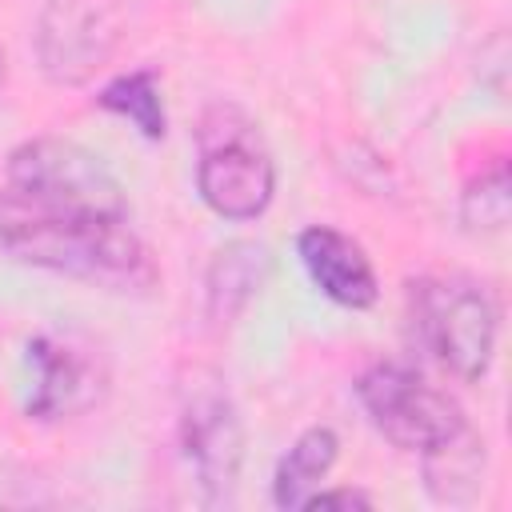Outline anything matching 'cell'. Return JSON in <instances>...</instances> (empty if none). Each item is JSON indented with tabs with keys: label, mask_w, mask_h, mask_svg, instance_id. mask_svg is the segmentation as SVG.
<instances>
[{
	"label": "cell",
	"mask_w": 512,
	"mask_h": 512,
	"mask_svg": "<svg viewBox=\"0 0 512 512\" xmlns=\"http://www.w3.org/2000/svg\"><path fill=\"white\" fill-rule=\"evenodd\" d=\"M0 256L116 292H140L156 276L128 216H68L32 204L20 192L0 196Z\"/></svg>",
	"instance_id": "1"
},
{
	"label": "cell",
	"mask_w": 512,
	"mask_h": 512,
	"mask_svg": "<svg viewBox=\"0 0 512 512\" xmlns=\"http://www.w3.org/2000/svg\"><path fill=\"white\" fill-rule=\"evenodd\" d=\"M412 328L428 356L456 380H480L496 352L500 308L492 292L464 276H428L408 288Z\"/></svg>",
	"instance_id": "2"
},
{
	"label": "cell",
	"mask_w": 512,
	"mask_h": 512,
	"mask_svg": "<svg viewBox=\"0 0 512 512\" xmlns=\"http://www.w3.org/2000/svg\"><path fill=\"white\" fill-rule=\"evenodd\" d=\"M8 184L24 200L68 216H128V200L108 164L76 140L36 136L8 156Z\"/></svg>",
	"instance_id": "3"
},
{
	"label": "cell",
	"mask_w": 512,
	"mask_h": 512,
	"mask_svg": "<svg viewBox=\"0 0 512 512\" xmlns=\"http://www.w3.org/2000/svg\"><path fill=\"white\" fill-rule=\"evenodd\" d=\"M356 396L376 432L404 452L428 456L468 428L460 404L404 364L364 368L356 380Z\"/></svg>",
	"instance_id": "4"
},
{
	"label": "cell",
	"mask_w": 512,
	"mask_h": 512,
	"mask_svg": "<svg viewBox=\"0 0 512 512\" xmlns=\"http://www.w3.org/2000/svg\"><path fill=\"white\" fill-rule=\"evenodd\" d=\"M196 188H200V200L224 220L264 216V208L276 196V168L248 120L224 124V128H212V124L204 128Z\"/></svg>",
	"instance_id": "5"
},
{
	"label": "cell",
	"mask_w": 512,
	"mask_h": 512,
	"mask_svg": "<svg viewBox=\"0 0 512 512\" xmlns=\"http://www.w3.org/2000/svg\"><path fill=\"white\" fill-rule=\"evenodd\" d=\"M124 32L116 0H44L36 16V60L52 84H84L116 52Z\"/></svg>",
	"instance_id": "6"
},
{
	"label": "cell",
	"mask_w": 512,
	"mask_h": 512,
	"mask_svg": "<svg viewBox=\"0 0 512 512\" xmlns=\"http://www.w3.org/2000/svg\"><path fill=\"white\" fill-rule=\"evenodd\" d=\"M180 452L208 504L232 496L244 456V428L220 380H196L180 400Z\"/></svg>",
	"instance_id": "7"
},
{
	"label": "cell",
	"mask_w": 512,
	"mask_h": 512,
	"mask_svg": "<svg viewBox=\"0 0 512 512\" xmlns=\"http://www.w3.org/2000/svg\"><path fill=\"white\" fill-rule=\"evenodd\" d=\"M28 364H32V396H28L32 420L80 416L104 392L100 360L92 356V348H80L72 336H56V332L32 336Z\"/></svg>",
	"instance_id": "8"
},
{
	"label": "cell",
	"mask_w": 512,
	"mask_h": 512,
	"mask_svg": "<svg viewBox=\"0 0 512 512\" xmlns=\"http://www.w3.org/2000/svg\"><path fill=\"white\" fill-rule=\"evenodd\" d=\"M296 252H300L304 272L312 276V284L328 300H336L344 308L376 304V292H380L376 268H372V260L364 256V248L352 236H344V232H336L328 224H312V228L300 232Z\"/></svg>",
	"instance_id": "9"
},
{
	"label": "cell",
	"mask_w": 512,
	"mask_h": 512,
	"mask_svg": "<svg viewBox=\"0 0 512 512\" xmlns=\"http://www.w3.org/2000/svg\"><path fill=\"white\" fill-rule=\"evenodd\" d=\"M268 272V248L256 240H232L224 244L212 264H208V316L216 324H228L248 300L252 292L264 284Z\"/></svg>",
	"instance_id": "10"
},
{
	"label": "cell",
	"mask_w": 512,
	"mask_h": 512,
	"mask_svg": "<svg viewBox=\"0 0 512 512\" xmlns=\"http://www.w3.org/2000/svg\"><path fill=\"white\" fill-rule=\"evenodd\" d=\"M336 452H340V440H336L332 428L316 424V428L300 432L292 440V448L280 456L276 476H272V500H276V508H304L308 496L320 488V480L332 472Z\"/></svg>",
	"instance_id": "11"
},
{
	"label": "cell",
	"mask_w": 512,
	"mask_h": 512,
	"mask_svg": "<svg viewBox=\"0 0 512 512\" xmlns=\"http://www.w3.org/2000/svg\"><path fill=\"white\" fill-rule=\"evenodd\" d=\"M96 104L104 112H116L120 120L136 124L140 136L148 140H160L168 132V116H164V96H160V80L152 68H136V72H124L116 80H108L96 96Z\"/></svg>",
	"instance_id": "12"
},
{
	"label": "cell",
	"mask_w": 512,
	"mask_h": 512,
	"mask_svg": "<svg viewBox=\"0 0 512 512\" xmlns=\"http://www.w3.org/2000/svg\"><path fill=\"white\" fill-rule=\"evenodd\" d=\"M508 208H512V192H508V164L496 160L488 172H480L460 200V220L472 232H496L508 224Z\"/></svg>",
	"instance_id": "13"
},
{
	"label": "cell",
	"mask_w": 512,
	"mask_h": 512,
	"mask_svg": "<svg viewBox=\"0 0 512 512\" xmlns=\"http://www.w3.org/2000/svg\"><path fill=\"white\" fill-rule=\"evenodd\" d=\"M304 508H372V496H364L356 488H332V492L316 488Z\"/></svg>",
	"instance_id": "14"
},
{
	"label": "cell",
	"mask_w": 512,
	"mask_h": 512,
	"mask_svg": "<svg viewBox=\"0 0 512 512\" xmlns=\"http://www.w3.org/2000/svg\"><path fill=\"white\" fill-rule=\"evenodd\" d=\"M0 84H4V48H0Z\"/></svg>",
	"instance_id": "15"
}]
</instances>
